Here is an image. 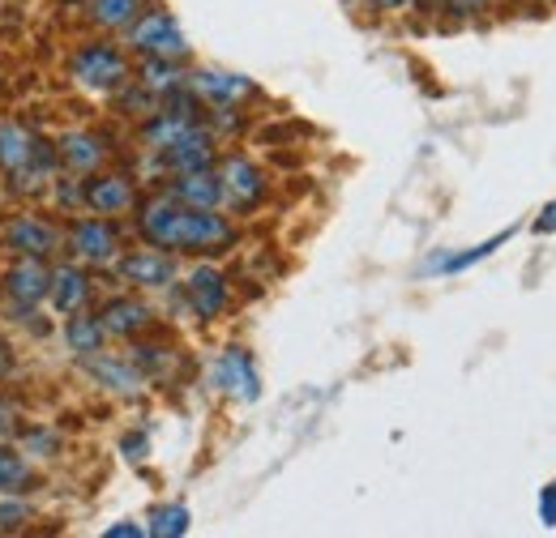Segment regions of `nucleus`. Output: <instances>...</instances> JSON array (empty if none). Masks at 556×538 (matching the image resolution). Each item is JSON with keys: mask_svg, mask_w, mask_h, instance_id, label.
<instances>
[{"mask_svg": "<svg viewBox=\"0 0 556 538\" xmlns=\"http://www.w3.org/2000/svg\"><path fill=\"white\" fill-rule=\"evenodd\" d=\"M138 235L172 257H214L236 244V222L218 209L180 205L176 197L159 193L138 205Z\"/></svg>", "mask_w": 556, "mask_h": 538, "instance_id": "1", "label": "nucleus"}, {"mask_svg": "<svg viewBox=\"0 0 556 538\" xmlns=\"http://www.w3.org/2000/svg\"><path fill=\"white\" fill-rule=\"evenodd\" d=\"M70 77L73 86H81L86 94H116L134 81V68H129V56L116 43L90 39L70 56Z\"/></svg>", "mask_w": 556, "mask_h": 538, "instance_id": "2", "label": "nucleus"}, {"mask_svg": "<svg viewBox=\"0 0 556 538\" xmlns=\"http://www.w3.org/2000/svg\"><path fill=\"white\" fill-rule=\"evenodd\" d=\"M0 167H4V176L13 180V189L30 193V189H39V184L48 180L52 154H48V145L30 133V129L4 120V125H0Z\"/></svg>", "mask_w": 556, "mask_h": 538, "instance_id": "3", "label": "nucleus"}, {"mask_svg": "<svg viewBox=\"0 0 556 538\" xmlns=\"http://www.w3.org/2000/svg\"><path fill=\"white\" fill-rule=\"evenodd\" d=\"M214 176H218V193H223V209L231 214H249L266 202V171L244 158V154H227L214 163Z\"/></svg>", "mask_w": 556, "mask_h": 538, "instance_id": "4", "label": "nucleus"}, {"mask_svg": "<svg viewBox=\"0 0 556 538\" xmlns=\"http://www.w3.org/2000/svg\"><path fill=\"white\" fill-rule=\"evenodd\" d=\"M129 48L138 56H163V61H185L189 56V39H185L180 22L167 9H141L138 22L129 26Z\"/></svg>", "mask_w": 556, "mask_h": 538, "instance_id": "5", "label": "nucleus"}, {"mask_svg": "<svg viewBox=\"0 0 556 538\" xmlns=\"http://www.w3.org/2000/svg\"><path fill=\"white\" fill-rule=\"evenodd\" d=\"M65 253L77 266H112L121 257V231L112 218H73L65 231Z\"/></svg>", "mask_w": 556, "mask_h": 538, "instance_id": "6", "label": "nucleus"}, {"mask_svg": "<svg viewBox=\"0 0 556 538\" xmlns=\"http://www.w3.org/2000/svg\"><path fill=\"white\" fill-rule=\"evenodd\" d=\"M154 163H159V171H167V176H180V171H206V167L218 163L214 129H206V125L185 129L176 141H167L163 150H154Z\"/></svg>", "mask_w": 556, "mask_h": 538, "instance_id": "7", "label": "nucleus"}, {"mask_svg": "<svg viewBox=\"0 0 556 538\" xmlns=\"http://www.w3.org/2000/svg\"><path fill=\"white\" fill-rule=\"evenodd\" d=\"M112 266H116V278H125L129 286H141V291H167L176 282V273H180L176 257L163 253V248H154V244L134 248V253H121Z\"/></svg>", "mask_w": 556, "mask_h": 538, "instance_id": "8", "label": "nucleus"}, {"mask_svg": "<svg viewBox=\"0 0 556 538\" xmlns=\"http://www.w3.org/2000/svg\"><path fill=\"white\" fill-rule=\"evenodd\" d=\"M81 368H86V376L99 385V389H108V394H116V398H141L146 394V372H141L138 363L125 355H108V350H94V355H81Z\"/></svg>", "mask_w": 556, "mask_h": 538, "instance_id": "9", "label": "nucleus"}, {"mask_svg": "<svg viewBox=\"0 0 556 538\" xmlns=\"http://www.w3.org/2000/svg\"><path fill=\"white\" fill-rule=\"evenodd\" d=\"M210 381H214V389L227 394V398H240V402H257V398H262V376H257V363H253V355H249L244 346H227V350L214 359Z\"/></svg>", "mask_w": 556, "mask_h": 538, "instance_id": "10", "label": "nucleus"}, {"mask_svg": "<svg viewBox=\"0 0 556 538\" xmlns=\"http://www.w3.org/2000/svg\"><path fill=\"white\" fill-rule=\"evenodd\" d=\"M81 205L99 218H121L138 209V184L121 171H99L90 180H81Z\"/></svg>", "mask_w": 556, "mask_h": 538, "instance_id": "11", "label": "nucleus"}, {"mask_svg": "<svg viewBox=\"0 0 556 538\" xmlns=\"http://www.w3.org/2000/svg\"><path fill=\"white\" fill-rule=\"evenodd\" d=\"M61 244H65V235L48 218L17 214V218L4 222V248L13 257H39V261H48L52 253H61Z\"/></svg>", "mask_w": 556, "mask_h": 538, "instance_id": "12", "label": "nucleus"}, {"mask_svg": "<svg viewBox=\"0 0 556 538\" xmlns=\"http://www.w3.org/2000/svg\"><path fill=\"white\" fill-rule=\"evenodd\" d=\"M206 107H240L244 99L257 94V86L244 73H227V68H193L185 81Z\"/></svg>", "mask_w": 556, "mask_h": 538, "instance_id": "13", "label": "nucleus"}, {"mask_svg": "<svg viewBox=\"0 0 556 538\" xmlns=\"http://www.w3.org/2000/svg\"><path fill=\"white\" fill-rule=\"evenodd\" d=\"M185 299H189V308H193L198 321H218V317L227 312V304H231V286H227L223 269H214V266L189 269V278H185Z\"/></svg>", "mask_w": 556, "mask_h": 538, "instance_id": "14", "label": "nucleus"}, {"mask_svg": "<svg viewBox=\"0 0 556 538\" xmlns=\"http://www.w3.org/2000/svg\"><path fill=\"white\" fill-rule=\"evenodd\" d=\"M48 286H52V269L39 257H17V266L4 273V295L17 312H30L48 299Z\"/></svg>", "mask_w": 556, "mask_h": 538, "instance_id": "15", "label": "nucleus"}, {"mask_svg": "<svg viewBox=\"0 0 556 538\" xmlns=\"http://www.w3.org/2000/svg\"><path fill=\"white\" fill-rule=\"evenodd\" d=\"M108 154H112L108 137L86 133V129H73V133H65L61 145H56V158L70 167L73 176H94V171L108 163Z\"/></svg>", "mask_w": 556, "mask_h": 538, "instance_id": "16", "label": "nucleus"}, {"mask_svg": "<svg viewBox=\"0 0 556 538\" xmlns=\"http://www.w3.org/2000/svg\"><path fill=\"white\" fill-rule=\"evenodd\" d=\"M99 321H103L108 337H125V342H134V337H141L150 325H154V308L141 304V299H134V295H116V299L103 304Z\"/></svg>", "mask_w": 556, "mask_h": 538, "instance_id": "17", "label": "nucleus"}, {"mask_svg": "<svg viewBox=\"0 0 556 538\" xmlns=\"http://www.w3.org/2000/svg\"><path fill=\"white\" fill-rule=\"evenodd\" d=\"M163 193H167V197H176L180 205L223 209V193H218V176H214V167H206V171H180V176H172V184H167Z\"/></svg>", "mask_w": 556, "mask_h": 538, "instance_id": "18", "label": "nucleus"}, {"mask_svg": "<svg viewBox=\"0 0 556 538\" xmlns=\"http://www.w3.org/2000/svg\"><path fill=\"white\" fill-rule=\"evenodd\" d=\"M48 299H52V308H56L61 317H70V312H77V308H86V299H90V278H86V269L77 266V261L52 269Z\"/></svg>", "mask_w": 556, "mask_h": 538, "instance_id": "19", "label": "nucleus"}, {"mask_svg": "<svg viewBox=\"0 0 556 538\" xmlns=\"http://www.w3.org/2000/svg\"><path fill=\"white\" fill-rule=\"evenodd\" d=\"M189 81V68L180 65V61H163V56H141V68H138V86L146 94H154V99H163V94H172V90H180Z\"/></svg>", "mask_w": 556, "mask_h": 538, "instance_id": "20", "label": "nucleus"}, {"mask_svg": "<svg viewBox=\"0 0 556 538\" xmlns=\"http://www.w3.org/2000/svg\"><path fill=\"white\" fill-rule=\"evenodd\" d=\"M65 342H70V350L77 355V359H81V355H94V350H103V342H108V330H103L99 312H86V308L70 312V321H65Z\"/></svg>", "mask_w": 556, "mask_h": 538, "instance_id": "21", "label": "nucleus"}, {"mask_svg": "<svg viewBox=\"0 0 556 538\" xmlns=\"http://www.w3.org/2000/svg\"><path fill=\"white\" fill-rule=\"evenodd\" d=\"M35 487V471L26 462V453L0 445V496H22Z\"/></svg>", "mask_w": 556, "mask_h": 538, "instance_id": "22", "label": "nucleus"}, {"mask_svg": "<svg viewBox=\"0 0 556 538\" xmlns=\"http://www.w3.org/2000/svg\"><path fill=\"white\" fill-rule=\"evenodd\" d=\"M141 0H90V22L99 30H129L138 22Z\"/></svg>", "mask_w": 556, "mask_h": 538, "instance_id": "23", "label": "nucleus"}, {"mask_svg": "<svg viewBox=\"0 0 556 538\" xmlns=\"http://www.w3.org/2000/svg\"><path fill=\"white\" fill-rule=\"evenodd\" d=\"M189 526H193L189 504H159V509H150V526H146V535L180 538V535H189Z\"/></svg>", "mask_w": 556, "mask_h": 538, "instance_id": "24", "label": "nucleus"}, {"mask_svg": "<svg viewBox=\"0 0 556 538\" xmlns=\"http://www.w3.org/2000/svg\"><path fill=\"white\" fill-rule=\"evenodd\" d=\"M129 359L138 363L141 372H146V381H150V376L167 372L176 355H172V346H159V342H138V337H134V355H129Z\"/></svg>", "mask_w": 556, "mask_h": 538, "instance_id": "25", "label": "nucleus"}, {"mask_svg": "<svg viewBox=\"0 0 556 538\" xmlns=\"http://www.w3.org/2000/svg\"><path fill=\"white\" fill-rule=\"evenodd\" d=\"M509 240V231H501V235H492V240H484V244H476L471 253H458V257H445V261H437V269H445V273H458V269L476 266V261H484V257H492L501 244Z\"/></svg>", "mask_w": 556, "mask_h": 538, "instance_id": "26", "label": "nucleus"}, {"mask_svg": "<svg viewBox=\"0 0 556 538\" xmlns=\"http://www.w3.org/2000/svg\"><path fill=\"white\" fill-rule=\"evenodd\" d=\"M30 517H35V509H30L26 500H17V496H0V535L22 530Z\"/></svg>", "mask_w": 556, "mask_h": 538, "instance_id": "27", "label": "nucleus"}, {"mask_svg": "<svg viewBox=\"0 0 556 538\" xmlns=\"http://www.w3.org/2000/svg\"><path fill=\"white\" fill-rule=\"evenodd\" d=\"M22 449H26L30 458H52V453L61 449V436H56V432H48V427H39V432L22 436Z\"/></svg>", "mask_w": 556, "mask_h": 538, "instance_id": "28", "label": "nucleus"}, {"mask_svg": "<svg viewBox=\"0 0 556 538\" xmlns=\"http://www.w3.org/2000/svg\"><path fill=\"white\" fill-rule=\"evenodd\" d=\"M540 522H544V526H556V483H548V487L540 491Z\"/></svg>", "mask_w": 556, "mask_h": 538, "instance_id": "29", "label": "nucleus"}, {"mask_svg": "<svg viewBox=\"0 0 556 538\" xmlns=\"http://www.w3.org/2000/svg\"><path fill=\"white\" fill-rule=\"evenodd\" d=\"M492 0H445V9L454 13V17H476V13H484Z\"/></svg>", "mask_w": 556, "mask_h": 538, "instance_id": "30", "label": "nucleus"}, {"mask_svg": "<svg viewBox=\"0 0 556 538\" xmlns=\"http://www.w3.org/2000/svg\"><path fill=\"white\" fill-rule=\"evenodd\" d=\"M121 453H125L129 462H141V458H146V436H141V432L125 436V440H121Z\"/></svg>", "mask_w": 556, "mask_h": 538, "instance_id": "31", "label": "nucleus"}, {"mask_svg": "<svg viewBox=\"0 0 556 538\" xmlns=\"http://www.w3.org/2000/svg\"><path fill=\"white\" fill-rule=\"evenodd\" d=\"M535 231H540V235H553V231H556V202H548L544 209H540V218H535Z\"/></svg>", "mask_w": 556, "mask_h": 538, "instance_id": "32", "label": "nucleus"}, {"mask_svg": "<svg viewBox=\"0 0 556 538\" xmlns=\"http://www.w3.org/2000/svg\"><path fill=\"white\" fill-rule=\"evenodd\" d=\"M13 368H17V350H13V346H9L4 337H0V381H4V376H9Z\"/></svg>", "mask_w": 556, "mask_h": 538, "instance_id": "33", "label": "nucleus"}, {"mask_svg": "<svg viewBox=\"0 0 556 538\" xmlns=\"http://www.w3.org/2000/svg\"><path fill=\"white\" fill-rule=\"evenodd\" d=\"M364 9H372V13H394V9H407L412 0H359Z\"/></svg>", "mask_w": 556, "mask_h": 538, "instance_id": "34", "label": "nucleus"}, {"mask_svg": "<svg viewBox=\"0 0 556 538\" xmlns=\"http://www.w3.org/2000/svg\"><path fill=\"white\" fill-rule=\"evenodd\" d=\"M146 535L141 526H129V522H121V526H108V538H138Z\"/></svg>", "mask_w": 556, "mask_h": 538, "instance_id": "35", "label": "nucleus"}, {"mask_svg": "<svg viewBox=\"0 0 556 538\" xmlns=\"http://www.w3.org/2000/svg\"><path fill=\"white\" fill-rule=\"evenodd\" d=\"M416 4L424 13H441V9H445V0H416Z\"/></svg>", "mask_w": 556, "mask_h": 538, "instance_id": "36", "label": "nucleus"}, {"mask_svg": "<svg viewBox=\"0 0 556 538\" xmlns=\"http://www.w3.org/2000/svg\"><path fill=\"white\" fill-rule=\"evenodd\" d=\"M61 4H86V0H61Z\"/></svg>", "mask_w": 556, "mask_h": 538, "instance_id": "37", "label": "nucleus"}]
</instances>
